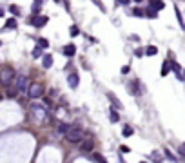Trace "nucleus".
I'll return each mask as SVG.
<instances>
[{"instance_id": "nucleus-16", "label": "nucleus", "mask_w": 185, "mask_h": 163, "mask_svg": "<svg viewBox=\"0 0 185 163\" xmlns=\"http://www.w3.org/2000/svg\"><path fill=\"white\" fill-rule=\"evenodd\" d=\"M134 134V131H133V127H129V125H125L122 131V136H125V138H129V136H133Z\"/></svg>"}, {"instance_id": "nucleus-12", "label": "nucleus", "mask_w": 185, "mask_h": 163, "mask_svg": "<svg viewBox=\"0 0 185 163\" xmlns=\"http://www.w3.org/2000/svg\"><path fill=\"white\" fill-rule=\"evenodd\" d=\"M149 6H151V7H154V9H164V7H165L164 0H151V2H149Z\"/></svg>"}, {"instance_id": "nucleus-25", "label": "nucleus", "mask_w": 185, "mask_h": 163, "mask_svg": "<svg viewBox=\"0 0 185 163\" xmlns=\"http://www.w3.org/2000/svg\"><path fill=\"white\" fill-rule=\"evenodd\" d=\"M42 47H37V49H33V56H35V58H40L42 56V51H40Z\"/></svg>"}, {"instance_id": "nucleus-31", "label": "nucleus", "mask_w": 185, "mask_h": 163, "mask_svg": "<svg viewBox=\"0 0 185 163\" xmlns=\"http://www.w3.org/2000/svg\"><path fill=\"white\" fill-rule=\"evenodd\" d=\"M180 152H182V154L185 156V145H182V147H180Z\"/></svg>"}, {"instance_id": "nucleus-22", "label": "nucleus", "mask_w": 185, "mask_h": 163, "mask_svg": "<svg viewBox=\"0 0 185 163\" xmlns=\"http://www.w3.org/2000/svg\"><path fill=\"white\" fill-rule=\"evenodd\" d=\"M69 35H71V36H78V35H80V29H78L76 25H71V29H69Z\"/></svg>"}, {"instance_id": "nucleus-11", "label": "nucleus", "mask_w": 185, "mask_h": 163, "mask_svg": "<svg viewBox=\"0 0 185 163\" xmlns=\"http://www.w3.org/2000/svg\"><path fill=\"white\" fill-rule=\"evenodd\" d=\"M69 129H71V125H69V123H58V125H56V131H58V132H60V134H67V131H69Z\"/></svg>"}, {"instance_id": "nucleus-7", "label": "nucleus", "mask_w": 185, "mask_h": 163, "mask_svg": "<svg viewBox=\"0 0 185 163\" xmlns=\"http://www.w3.org/2000/svg\"><path fill=\"white\" fill-rule=\"evenodd\" d=\"M11 78H15V73H13L11 69H4V71H2V82L7 85V83L11 82Z\"/></svg>"}, {"instance_id": "nucleus-1", "label": "nucleus", "mask_w": 185, "mask_h": 163, "mask_svg": "<svg viewBox=\"0 0 185 163\" xmlns=\"http://www.w3.org/2000/svg\"><path fill=\"white\" fill-rule=\"evenodd\" d=\"M65 138H67V142H71V143H80V142L83 140V134H82V131H80V129L71 127V129L67 131Z\"/></svg>"}, {"instance_id": "nucleus-14", "label": "nucleus", "mask_w": 185, "mask_h": 163, "mask_svg": "<svg viewBox=\"0 0 185 163\" xmlns=\"http://www.w3.org/2000/svg\"><path fill=\"white\" fill-rule=\"evenodd\" d=\"M145 17H147V18H156V17H158V9H154V7H149V9L145 11Z\"/></svg>"}, {"instance_id": "nucleus-4", "label": "nucleus", "mask_w": 185, "mask_h": 163, "mask_svg": "<svg viewBox=\"0 0 185 163\" xmlns=\"http://www.w3.org/2000/svg\"><path fill=\"white\" fill-rule=\"evenodd\" d=\"M31 24H33L35 27H44V25L47 24V17H44V15H35V17L31 18Z\"/></svg>"}, {"instance_id": "nucleus-8", "label": "nucleus", "mask_w": 185, "mask_h": 163, "mask_svg": "<svg viewBox=\"0 0 185 163\" xmlns=\"http://www.w3.org/2000/svg\"><path fill=\"white\" fill-rule=\"evenodd\" d=\"M64 55L65 56H75V53H76V47L73 45V44H67V45H64Z\"/></svg>"}, {"instance_id": "nucleus-13", "label": "nucleus", "mask_w": 185, "mask_h": 163, "mask_svg": "<svg viewBox=\"0 0 185 163\" xmlns=\"http://www.w3.org/2000/svg\"><path fill=\"white\" fill-rule=\"evenodd\" d=\"M80 149H82L83 152H91V150H93V142H87V140H85V142H82Z\"/></svg>"}, {"instance_id": "nucleus-30", "label": "nucleus", "mask_w": 185, "mask_h": 163, "mask_svg": "<svg viewBox=\"0 0 185 163\" xmlns=\"http://www.w3.org/2000/svg\"><path fill=\"white\" fill-rule=\"evenodd\" d=\"M134 55H136V56H144V49H136Z\"/></svg>"}, {"instance_id": "nucleus-32", "label": "nucleus", "mask_w": 185, "mask_h": 163, "mask_svg": "<svg viewBox=\"0 0 185 163\" xmlns=\"http://www.w3.org/2000/svg\"><path fill=\"white\" fill-rule=\"evenodd\" d=\"M120 4H129V0H118Z\"/></svg>"}, {"instance_id": "nucleus-34", "label": "nucleus", "mask_w": 185, "mask_h": 163, "mask_svg": "<svg viewBox=\"0 0 185 163\" xmlns=\"http://www.w3.org/2000/svg\"><path fill=\"white\" fill-rule=\"evenodd\" d=\"M120 163H125V160H120Z\"/></svg>"}, {"instance_id": "nucleus-17", "label": "nucleus", "mask_w": 185, "mask_h": 163, "mask_svg": "<svg viewBox=\"0 0 185 163\" xmlns=\"http://www.w3.org/2000/svg\"><path fill=\"white\" fill-rule=\"evenodd\" d=\"M133 15H134V17H138V18H144L145 11L142 9V7H134V9H133Z\"/></svg>"}, {"instance_id": "nucleus-19", "label": "nucleus", "mask_w": 185, "mask_h": 163, "mask_svg": "<svg viewBox=\"0 0 185 163\" xmlns=\"http://www.w3.org/2000/svg\"><path fill=\"white\" fill-rule=\"evenodd\" d=\"M164 154H165V158H167V160H171V161L176 163V156H174V154H172L169 149H164Z\"/></svg>"}, {"instance_id": "nucleus-9", "label": "nucleus", "mask_w": 185, "mask_h": 163, "mask_svg": "<svg viewBox=\"0 0 185 163\" xmlns=\"http://www.w3.org/2000/svg\"><path fill=\"white\" fill-rule=\"evenodd\" d=\"M42 65H44V69H49L53 65V56L51 55H44L42 56Z\"/></svg>"}, {"instance_id": "nucleus-33", "label": "nucleus", "mask_w": 185, "mask_h": 163, "mask_svg": "<svg viewBox=\"0 0 185 163\" xmlns=\"http://www.w3.org/2000/svg\"><path fill=\"white\" fill-rule=\"evenodd\" d=\"M134 2H136V4H142V2H144V0H134Z\"/></svg>"}, {"instance_id": "nucleus-35", "label": "nucleus", "mask_w": 185, "mask_h": 163, "mask_svg": "<svg viewBox=\"0 0 185 163\" xmlns=\"http://www.w3.org/2000/svg\"><path fill=\"white\" fill-rule=\"evenodd\" d=\"M55 2H56V4H58V2H60V0H55Z\"/></svg>"}, {"instance_id": "nucleus-23", "label": "nucleus", "mask_w": 185, "mask_h": 163, "mask_svg": "<svg viewBox=\"0 0 185 163\" xmlns=\"http://www.w3.org/2000/svg\"><path fill=\"white\" fill-rule=\"evenodd\" d=\"M38 47H44V49H45V47H49L47 38H40V40H38Z\"/></svg>"}, {"instance_id": "nucleus-26", "label": "nucleus", "mask_w": 185, "mask_h": 163, "mask_svg": "<svg viewBox=\"0 0 185 163\" xmlns=\"http://www.w3.org/2000/svg\"><path fill=\"white\" fill-rule=\"evenodd\" d=\"M169 74V63H164V67H162V76H167Z\"/></svg>"}, {"instance_id": "nucleus-28", "label": "nucleus", "mask_w": 185, "mask_h": 163, "mask_svg": "<svg viewBox=\"0 0 185 163\" xmlns=\"http://www.w3.org/2000/svg\"><path fill=\"white\" fill-rule=\"evenodd\" d=\"M94 161H96V163H105V160H103L100 154H94Z\"/></svg>"}, {"instance_id": "nucleus-18", "label": "nucleus", "mask_w": 185, "mask_h": 163, "mask_svg": "<svg viewBox=\"0 0 185 163\" xmlns=\"http://www.w3.org/2000/svg\"><path fill=\"white\" fill-rule=\"evenodd\" d=\"M151 158H152V161H154V163H160V161H164V160H162V154H160L158 150H154V152L151 154Z\"/></svg>"}, {"instance_id": "nucleus-10", "label": "nucleus", "mask_w": 185, "mask_h": 163, "mask_svg": "<svg viewBox=\"0 0 185 163\" xmlns=\"http://www.w3.org/2000/svg\"><path fill=\"white\" fill-rule=\"evenodd\" d=\"M4 27H6L7 31H11V29H17V27H18V22L15 20V18H7V20H6V25H4Z\"/></svg>"}, {"instance_id": "nucleus-37", "label": "nucleus", "mask_w": 185, "mask_h": 163, "mask_svg": "<svg viewBox=\"0 0 185 163\" xmlns=\"http://www.w3.org/2000/svg\"><path fill=\"white\" fill-rule=\"evenodd\" d=\"M140 163H145V161H140Z\"/></svg>"}, {"instance_id": "nucleus-24", "label": "nucleus", "mask_w": 185, "mask_h": 163, "mask_svg": "<svg viewBox=\"0 0 185 163\" xmlns=\"http://www.w3.org/2000/svg\"><path fill=\"white\" fill-rule=\"evenodd\" d=\"M9 11H11L13 15H20V7H18V6H15V4L9 7Z\"/></svg>"}, {"instance_id": "nucleus-20", "label": "nucleus", "mask_w": 185, "mask_h": 163, "mask_svg": "<svg viewBox=\"0 0 185 163\" xmlns=\"http://www.w3.org/2000/svg\"><path fill=\"white\" fill-rule=\"evenodd\" d=\"M156 53H158V49H156L154 45H149V47L145 49V55H149V56H154Z\"/></svg>"}, {"instance_id": "nucleus-27", "label": "nucleus", "mask_w": 185, "mask_h": 163, "mask_svg": "<svg viewBox=\"0 0 185 163\" xmlns=\"http://www.w3.org/2000/svg\"><path fill=\"white\" fill-rule=\"evenodd\" d=\"M40 4H42V0H37V2H35V6H33V11H35V13H38V9H40Z\"/></svg>"}, {"instance_id": "nucleus-5", "label": "nucleus", "mask_w": 185, "mask_h": 163, "mask_svg": "<svg viewBox=\"0 0 185 163\" xmlns=\"http://www.w3.org/2000/svg\"><path fill=\"white\" fill-rule=\"evenodd\" d=\"M67 83H69V87H71V89H76V87H78V83H80L78 74H76V73H71V74L67 76Z\"/></svg>"}, {"instance_id": "nucleus-21", "label": "nucleus", "mask_w": 185, "mask_h": 163, "mask_svg": "<svg viewBox=\"0 0 185 163\" xmlns=\"http://www.w3.org/2000/svg\"><path fill=\"white\" fill-rule=\"evenodd\" d=\"M109 120H111V122H113V123L120 122V116H118V112H116V111H114V109H113V111H111V116H109Z\"/></svg>"}, {"instance_id": "nucleus-6", "label": "nucleus", "mask_w": 185, "mask_h": 163, "mask_svg": "<svg viewBox=\"0 0 185 163\" xmlns=\"http://www.w3.org/2000/svg\"><path fill=\"white\" fill-rule=\"evenodd\" d=\"M33 111H35V112H37V116H38V118H45V116H47V109H45V107H44V105H37V103H35V105H33Z\"/></svg>"}, {"instance_id": "nucleus-2", "label": "nucleus", "mask_w": 185, "mask_h": 163, "mask_svg": "<svg viewBox=\"0 0 185 163\" xmlns=\"http://www.w3.org/2000/svg\"><path fill=\"white\" fill-rule=\"evenodd\" d=\"M15 87H17L18 91H29V80H27V76H25V74H17V78H15Z\"/></svg>"}, {"instance_id": "nucleus-15", "label": "nucleus", "mask_w": 185, "mask_h": 163, "mask_svg": "<svg viewBox=\"0 0 185 163\" xmlns=\"http://www.w3.org/2000/svg\"><path fill=\"white\" fill-rule=\"evenodd\" d=\"M107 96H109V100H111V102H113V105H114V107H116V109H122V103H120V100H118V98H116V96H114V94H111V93H109V94H107Z\"/></svg>"}, {"instance_id": "nucleus-36", "label": "nucleus", "mask_w": 185, "mask_h": 163, "mask_svg": "<svg viewBox=\"0 0 185 163\" xmlns=\"http://www.w3.org/2000/svg\"><path fill=\"white\" fill-rule=\"evenodd\" d=\"M183 73H185V69H183ZM183 78H185V74H183Z\"/></svg>"}, {"instance_id": "nucleus-3", "label": "nucleus", "mask_w": 185, "mask_h": 163, "mask_svg": "<svg viewBox=\"0 0 185 163\" xmlns=\"http://www.w3.org/2000/svg\"><path fill=\"white\" fill-rule=\"evenodd\" d=\"M27 94H29V98H40L44 96V87H42L40 83H35V85H31L29 87V91H27Z\"/></svg>"}, {"instance_id": "nucleus-29", "label": "nucleus", "mask_w": 185, "mask_h": 163, "mask_svg": "<svg viewBox=\"0 0 185 163\" xmlns=\"http://www.w3.org/2000/svg\"><path fill=\"white\" fill-rule=\"evenodd\" d=\"M129 71H131L129 65H123V67H122V74H129Z\"/></svg>"}]
</instances>
